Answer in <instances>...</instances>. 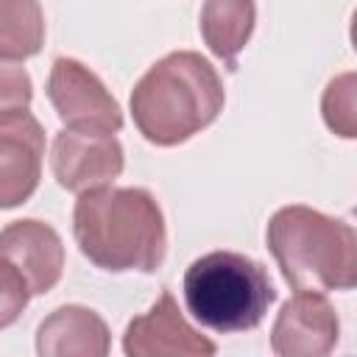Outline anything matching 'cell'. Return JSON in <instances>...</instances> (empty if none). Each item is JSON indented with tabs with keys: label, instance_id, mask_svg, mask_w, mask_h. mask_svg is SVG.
<instances>
[{
	"label": "cell",
	"instance_id": "6da1fadb",
	"mask_svg": "<svg viewBox=\"0 0 357 357\" xmlns=\"http://www.w3.org/2000/svg\"><path fill=\"white\" fill-rule=\"evenodd\" d=\"M73 234L81 254L112 273H153L167 251L165 215L142 187H103L78 195Z\"/></svg>",
	"mask_w": 357,
	"mask_h": 357
},
{
	"label": "cell",
	"instance_id": "7a4b0ae2",
	"mask_svg": "<svg viewBox=\"0 0 357 357\" xmlns=\"http://www.w3.org/2000/svg\"><path fill=\"white\" fill-rule=\"evenodd\" d=\"M226 92L215 67L192 50H176L151 64L131 89V117L139 134L162 148L204 131L223 112Z\"/></svg>",
	"mask_w": 357,
	"mask_h": 357
},
{
	"label": "cell",
	"instance_id": "3957f363",
	"mask_svg": "<svg viewBox=\"0 0 357 357\" xmlns=\"http://www.w3.org/2000/svg\"><path fill=\"white\" fill-rule=\"evenodd\" d=\"M268 248L296 293L351 290L357 282V234L349 223L293 204L268 220Z\"/></svg>",
	"mask_w": 357,
	"mask_h": 357
},
{
	"label": "cell",
	"instance_id": "277c9868",
	"mask_svg": "<svg viewBox=\"0 0 357 357\" xmlns=\"http://www.w3.org/2000/svg\"><path fill=\"white\" fill-rule=\"evenodd\" d=\"M184 301L201 326L245 332L262 324L276 290L257 259L237 251H209L187 268Z\"/></svg>",
	"mask_w": 357,
	"mask_h": 357
},
{
	"label": "cell",
	"instance_id": "5b68a950",
	"mask_svg": "<svg viewBox=\"0 0 357 357\" xmlns=\"http://www.w3.org/2000/svg\"><path fill=\"white\" fill-rule=\"evenodd\" d=\"M47 98L70 131L114 134L123 128L120 103L103 81L78 59H56L47 75Z\"/></svg>",
	"mask_w": 357,
	"mask_h": 357
},
{
	"label": "cell",
	"instance_id": "8992f818",
	"mask_svg": "<svg viewBox=\"0 0 357 357\" xmlns=\"http://www.w3.org/2000/svg\"><path fill=\"white\" fill-rule=\"evenodd\" d=\"M50 170L70 192L103 190L123 173V145L114 134L64 128L50 145Z\"/></svg>",
	"mask_w": 357,
	"mask_h": 357
},
{
	"label": "cell",
	"instance_id": "52a82bcc",
	"mask_svg": "<svg viewBox=\"0 0 357 357\" xmlns=\"http://www.w3.org/2000/svg\"><path fill=\"white\" fill-rule=\"evenodd\" d=\"M215 343L190 326L167 290L123 332L126 357H215Z\"/></svg>",
	"mask_w": 357,
	"mask_h": 357
},
{
	"label": "cell",
	"instance_id": "ba28073f",
	"mask_svg": "<svg viewBox=\"0 0 357 357\" xmlns=\"http://www.w3.org/2000/svg\"><path fill=\"white\" fill-rule=\"evenodd\" d=\"M42 156L45 131L39 120L28 109L0 114V209H14L36 192Z\"/></svg>",
	"mask_w": 357,
	"mask_h": 357
},
{
	"label": "cell",
	"instance_id": "9c48e42d",
	"mask_svg": "<svg viewBox=\"0 0 357 357\" xmlns=\"http://www.w3.org/2000/svg\"><path fill=\"white\" fill-rule=\"evenodd\" d=\"M340 321L324 293H296L282 304L271 349L276 357H329L337 346Z\"/></svg>",
	"mask_w": 357,
	"mask_h": 357
},
{
	"label": "cell",
	"instance_id": "30bf717a",
	"mask_svg": "<svg viewBox=\"0 0 357 357\" xmlns=\"http://www.w3.org/2000/svg\"><path fill=\"white\" fill-rule=\"evenodd\" d=\"M0 259L20 271L31 296H45L61 279L64 245L53 226L25 218L0 231Z\"/></svg>",
	"mask_w": 357,
	"mask_h": 357
},
{
	"label": "cell",
	"instance_id": "8fae6325",
	"mask_svg": "<svg viewBox=\"0 0 357 357\" xmlns=\"http://www.w3.org/2000/svg\"><path fill=\"white\" fill-rule=\"evenodd\" d=\"M112 335L106 321L81 304L53 310L36 329L39 357H109Z\"/></svg>",
	"mask_w": 357,
	"mask_h": 357
},
{
	"label": "cell",
	"instance_id": "7c38bea8",
	"mask_svg": "<svg viewBox=\"0 0 357 357\" xmlns=\"http://www.w3.org/2000/svg\"><path fill=\"white\" fill-rule=\"evenodd\" d=\"M254 17H257V8L251 3L209 0L201 8V36L206 47L229 70L237 67V56L254 31Z\"/></svg>",
	"mask_w": 357,
	"mask_h": 357
},
{
	"label": "cell",
	"instance_id": "4fadbf2b",
	"mask_svg": "<svg viewBox=\"0 0 357 357\" xmlns=\"http://www.w3.org/2000/svg\"><path fill=\"white\" fill-rule=\"evenodd\" d=\"M45 14L33 0H0V61H22L42 50Z\"/></svg>",
	"mask_w": 357,
	"mask_h": 357
},
{
	"label": "cell",
	"instance_id": "5bb4252c",
	"mask_svg": "<svg viewBox=\"0 0 357 357\" xmlns=\"http://www.w3.org/2000/svg\"><path fill=\"white\" fill-rule=\"evenodd\" d=\"M321 109H324L326 126L337 137H343V139L357 137V89H354V73H343V75H337V78L329 81V86L324 92V100H321Z\"/></svg>",
	"mask_w": 357,
	"mask_h": 357
},
{
	"label": "cell",
	"instance_id": "9a60e30c",
	"mask_svg": "<svg viewBox=\"0 0 357 357\" xmlns=\"http://www.w3.org/2000/svg\"><path fill=\"white\" fill-rule=\"evenodd\" d=\"M31 301V290L17 268L0 259V329L11 326Z\"/></svg>",
	"mask_w": 357,
	"mask_h": 357
},
{
	"label": "cell",
	"instance_id": "2e32d148",
	"mask_svg": "<svg viewBox=\"0 0 357 357\" xmlns=\"http://www.w3.org/2000/svg\"><path fill=\"white\" fill-rule=\"evenodd\" d=\"M33 98L31 75L14 61H0V114L28 109Z\"/></svg>",
	"mask_w": 357,
	"mask_h": 357
}]
</instances>
